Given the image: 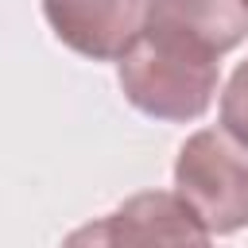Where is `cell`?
<instances>
[{
    "mask_svg": "<svg viewBox=\"0 0 248 248\" xmlns=\"http://www.w3.org/2000/svg\"><path fill=\"white\" fill-rule=\"evenodd\" d=\"M116 78L140 112L182 124L209 108L217 93V58L140 31V39L116 58Z\"/></svg>",
    "mask_w": 248,
    "mask_h": 248,
    "instance_id": "1",
    "label": "cell"
},
{
    "mask_svg": "<svg viewBox=\"0 0 248 248\" xmlns=\"http://www.w3.org/2000/svg\"><path fill=\"white\" fill-rule=\"evenodd\" d=\"M174 194L194 209L209 236L248 229V147L225 128L194 132L174 163Z\"/></svg>",
    "mask_w": 248,
    "mask_h": 248,
    "instance_id": "2",
    "label": "cell"
},
{
    "mask_svg": "<svg viewBox=\"0 0 248 248\" xmlns=\"http://www.w3.org/2000/svg\"><path fill=\"white\" fill-rule=\"evenodd\" d=\"M43 12L70 50L93 62H116L140 39L147 0H43Z\"/></svg>",
    "mask_w": 248,
    "mask_h": 248,
    "instance_id": "3",
    "label": "cell"
},
{
    "mask_svg": "<svg viewBox=\"0 0 248 248\" xmlns=\"http://www.w3.org/2000/svg\"><path fill=\"white\" fill-rule=\"evenodd\" d=\"M112 248H213L209 229L174 190H143L105 217Z\"/></svg>",
    "mask_w": 248,
    "mask_h": 248,
    "instance_id": "4",
    "label": "cell"
},
{
    "mask_svg": "<svg viewBox=\"0 0 248 248\" xmlns=\"http://www.w3.org/2000/svg\"><path fill=\"white\" fill-rule=\"evenodd\" d=\"M143 31L221 58L248 39V12L240 0H147Z\"/></svg>",
    "mask_w": 248,
    "mask_h": 248,
    "instance_id": "5",
    "label": "cell"
},
{
    "mask_svg": "<svg viewBox=\"0 0 248 248\" xmlns=\"http://www.w3.org/2000/svg\"><path fill=\"white\" fill-rule=\"evenodd\" d=\"M221 128L248 147V62H240L221 93Z\"/></svg>",
    "mask_w": 248,
    "mask_h": 248,
    "instance_id": "6",
    "label": "cell"
},
{
    "mask_svg": "<svg viewBox=\"0 0 248 248\" xmlns=\"http://www.w3.org/2000/svg\"><path fill=\"white\" fill-rule=\"evenodd\" d=\"M62 248H112V244H108V232H105V217L74 229V232L62 240Z\"/></svg>",
    "mask_w": 248,
    "mask_h": 248,
    "instance_id": "7",
    "label": "cell"
},
{
    "mask_svg": "<svg viewBox=\"0 0 248 248\" xmlns=\"http://www.w3.org/2000/svg\"><path fill=\"white\" fill-rule=\"evenodd\" d=\"M240 8H244V12H248V0H240Z\"/></svg>",
    "mask_w": 248,
    "mask_h": 248,
    "instance_id": "8",
    "label": "cell"
}]
</instances>
